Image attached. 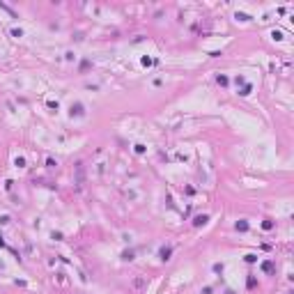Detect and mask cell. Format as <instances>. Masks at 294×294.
<instances>
[{
	"mask_svg": "<svg viewBox=\"0 0 294 294\" xmlns=\"http://www.w3.org/2000/svg\"><path fill=\"white\" fill-rule=\"evenodd\" d=\"M76 182H78V186H83V182H85V177H83V163L76 165Z\"/></svg>",
	"mask_w": 294,
	"mask_h": 294,
	"instance_id": "1",
	"label": "cell"
},
{
	"mask_svg": "<svg viewBox=\"0 0 294 294\" xmlns=\"http://www.w3.org/2000/svg\"><path fill=\"white\" fill-rule=\"evenodd\" d=\"M225 294H234V292H225Z\"/></svg>",
	"mask_w": 294,
	"mask_h": 294,
	"instance_id": "4",
	"label": "cell"
},
{
	"mask_svg": "<svg viewBox=\"0 0 294 294\" xmlns=\"http://www.w3.org/2000/svg\"><path fill=\"white\" fill-rule=\"evenodd\" d=\"M161 260H170V248H161Z\"/></svg>",
	"mask_w": 294,
	"mask_h": 294,
	"instance_id": "2",
	"label": "cell"
},
{
	"mask_svg": "<svg viewBox=\"0 0 294 294\" xmlns=\"http://www.w3.org/2000/svg\"><path fill=\"white\" fill-rule=\"evenodd\" d=\"M204 221H207V216H198V218H196V225H200V223H204Z\"/></svg>",
	"mask_w": 294,
	"mask_h": 294,
	"instance_id": "3",
	"label": "cell"
}]
</instances>
